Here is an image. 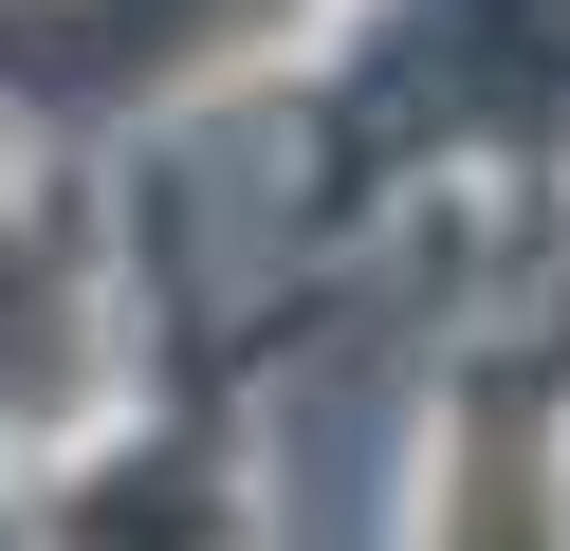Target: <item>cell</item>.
<instances>
[{"instance_id": "1", "label": "cell", "mask_w": 570, "mask_h": 551, "mask_svg": "<svg viewBox=\"0 0 570 551\" xmlns=\"http://www.w3.org/2000/svg\"><path fill=\"white\" fill-rule=\"evenodd\" d=\"M533 423H552V386L497 367L479 423H460V551H552V460H533Z\"/></svg>"}, {"instance_id": "2", "label": "cell", "mask_w": 570, "mask_h": 551, "mask_svg": "<svg viewBox=\"0 0 570 551\" xmlns=\"http://www.w3.org/2000/svg\"><path fill=\"white\" fill-rule=\"evenodd\" d=\"M56 551H239V514H222V478L203 460H129V478H92L75 496V533Z\"/></svg>"}]
</instances>
